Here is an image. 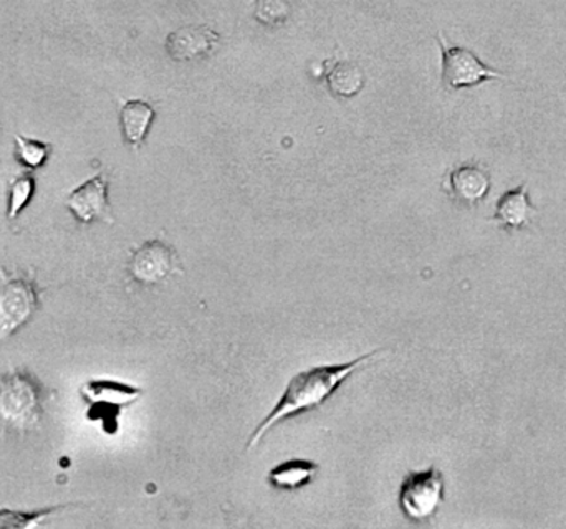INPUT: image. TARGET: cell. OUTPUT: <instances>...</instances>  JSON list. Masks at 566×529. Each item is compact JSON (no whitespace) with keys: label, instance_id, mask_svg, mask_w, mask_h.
I'll use <instances>...</instances> for the list:
<instances>
[{"label":"cell","instance_id":"1","mask_svg":"<svg viewBox=\"0 0 566 529\" xmlns=\"http://www.w3.org/2000/svg\"><path fill=\"white\" fill-rule=\"evenodd\" d=\"M382 351L385 349H376V351L358 356L353 361L343 362V364L315 366V368L305 369V371L293 375L282 394L281 401L251 435L248 451L258 447L264 435L272 431L275 425L281 424L286 419L296 417V415L305 414V412L325 404L342 388L343 382L349 375L375 362Z\"/></svg>","mask_w":566,"mask_h":529},{"label":"cell","instance_id":"2","mask_svg":"<svg viewBox=\"0 0 566 529\" xmlns=\"http://www.w3.org/2000/svg\"><path fill=\"white\" fill-rule=\"evenodd\" d=\"M46 388L29 369L0 374V432L35 431L45 412Z\"/></svg>","mask_w":566,"mask_h":529},{"label":"cell","instance_id":"3","mask_svg":"<svg viewBox=\"0 0 566 529\" xmlns=\"http://www.w3.org/2000/svg\"><path fill=\"white\" fill-rule=\"evenodd\" d=\"M42 289L35 272H6L0 266V341L15 335L40 309Z\"/></svg>","mask_w":566,"mask_h":529},{"label":"cell","instance_id":"4","mask_svg":"<svg viewBox=\"0 0 566 529\" xmlns=\"http://www.w3.org/2000/svg\"><path fill=\"white\" fill-rule=\"evenodd\" d=\"M442 501H444V475L438 467L411 472L399 488V510L415 523H421L434 517Z\"/></svg>","mask_w":566,"mask_h":529},{"label":"cell","instance_id":"5","mask_svg":"<svg viewBox=\"0 0 566 529\" xmlns=\"http://www.w3.org/2000/svg\"><path fill=\"white\" fill-rule=\"evenodd\" d=\"M442 53L441 78L448 89L474 88L491 80H505L507 76L485 65L474 52L464 46L449 45L448 40L438 33Z\"/></svg>","mask_w":566,"mask_h":529},{"label":"cell","instance_id":"6","mask_svg":"<svg viewBox=\"0 0 566 529\" xmlns=\"http://www.w3.org/2000/svg\"><path fill=\"white\" fill-rule=\"evenodd\" d=\"M178 272V254L171 245L158 239L139 245L128 262L129 276L139 285H159Z\"/></svg>","mask_w":566,"mask_h":529},{"label":"cell","instance_id":"7","mask_svg":"<svg viewBox=\"0 0 566 529\" xmlns=\"http://www.w3.org/2000/svg\"><path fill=\"white\" fill-rule=\"evenodd\" d=\"M109 181L105 172L93 176L78 188L69 192L65 199L66 209L80 224L88 225L93 222L113 224L112 205L108 199Z\"/></svg>","mask_w":566,"mask_h":529},{"label":"cell","instance_id":"8","mask_svg":"<svg viewBox=\"0 0 566 529\" xmlns=\"http://www.w3.org/2000/svg\"><path fill=\"white\" fill-rule=\"evenodd\" d=\"M82 395L90 404V419H99L105 425H116L119 409L135 404L143 389L116 381H90L82 388Z\"/></svg>","mask_w":566,"mask_h":529},{"label":"cell","instance_id":"9","mask_svg":"<svg viewBox=\"0 0 566 529\" xmlns=\"http://www.w3.org/2000/svg\"><path fill=\"white\" fill-rule=\"evenodd\" d=\"M221 35L209 25H185L166 36V52L175 62L208 59L218 50Z\"/></svg>","mask_w":566,"mask_h":529},{"label":"cell","instance_id":"10","mask_svg":"<svg viewBox=\"0 0 566 529\" xmlns=\"http://www.w3.org/2000/svg\"><path fill=\"white\" fill-rule=\"evenodd\" d=\"M155 118V106L145 99H128L122 103L119 126H122L123 139L129 148L136 151L143 148Z\"/></svg>","mask_w":566,"mask_h":529},{"label":"cell","instance_id":"11","mask_svg":"<svg viewBox=\"0 0 566 529\" xmlns=\"http://www.w3.org/2000/svg\"><path fill=\"white\" fill-rule=\"evenodd\" d=\"M449 188L458 201L478 204L491 191V176L481 166H461L449 174Z\"/></svg>","mask_w":566,"mask_h":529},{"label":"cell","instance_id":"12","mask_svg":"<svg viewBox=\"0 0 566 529\" xmlns=\"http://www.w3.org/2000/svg\"><path fill=\"white\" fill-rule=\"evenodd\" d=\"M325 80L332 95L338 98H353L365 86V72L361 66L348 60H328L325 62Z\"/></svg>","mask_w":566,"mask_h":529},{"label":"cell","instance_id":"13","mask_svg":"<svg viewBox=\"0 0 566 529\" xmlns=\"http://www.w3.org/2000/svg\"><path fill=\"white\" fill-rule=\"evenodd\" d=\"M535 212L537 211L531 202L527 186L522 184L521 188L512 189L499 199L494 221H497L502 228L524 229L525 225L531 224Z\"/></svg>","mask_w":566,"mask_h":529},{"label":"cell","instance_id":"14","mask_svg":"<svg viewBox=\"0 0 566 529\" xmlns=\"http://www.w3.org/2000/svg\"><path fill=\"white\" fill-rule=\"evenodd\" d=\"M319 465L316 462L303 461V458H292V461L282 462L277 467L269 472V484L277 490H300L315 480L318 475Z\"/></svg>","mask_w":566,"mask_h":529},{"label":"cell","instance_id":"15","mask_svg":"<svg viewBox=\"0 0 566 529\" xmlns=\"http://www.w3.org/2000/svg\"><path fill=\"white\" fill-rule=\"evenodd\" d=\"M72 504L53 505V507L40 508L33 511L9 510V508H0V529H27L36 528L46 520V518L55 517L62 511L70 510Z\"/></svg>","mask_w":566,"mask_h":529},{"label":"cell","instance_id":"16","mask_svg":"<svg viewBox=\"0 0 566 529\" xmlns=\"http://www.w3.org/2000/svg\"><path fill=\"white\" fill-rule=\"evenodd\" d=\"M36 192L35 176L32 171L22 172L9 181V194H7V219L15 221L32 202Z\"/></svg>","mask_w":566,"mask_h":529},{"label":"cell","instance_id":"17","mask_svg":"<svg viewBox=\"0 0 566 529\" xmlns=\"http://www.w3.org/2000/svg\"><path fill=\"white\" fill-rule=\"evenodd\" d=\"M15 142V158L27 171H36L49 162L52 156V145L29 138V136H13Z\"/></svg>","mask_w":566,"mask_h":529},{"label":"cell","instance_id":"18","mask_svg":"<svg viewBox=\"0 0 566 529\" xmlns=\"http://www.w3.org/2000/svg\"><path fill=\"white\" fill-rule=\"evenodd\" d=\"M292 0H255L254 17L262 25L277 29L292 15Z\"/></svg>","mask_w":566,"mask_h":529}]
</instances>
